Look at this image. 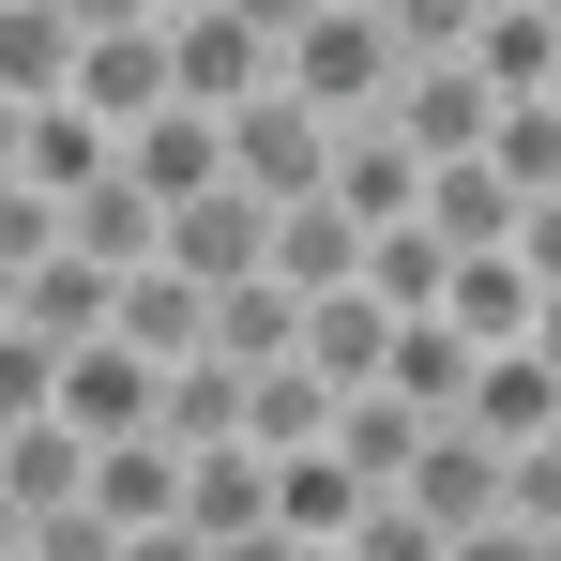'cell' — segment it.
I'll return each mask as SVG.
<instances>
[{
	"label": "cell",
	"mask_w": 561,
	"mask_h": 561,
	"mask_svg": "<svg viewBox=\"0 0 561 561\" xmlns=\"http://www.w3.org/2000/svg\"><path fill=\"white\" fill-rule=\"evenodd\" d=\"M334 137H350V122H334V106H304V92L274 77L259 106H228V183H259V197L288 213V197L334 183Z\"/></svg>",
	"instance_id": "obj_1"
},
{
	"label": "cell",
	"mask_w": 561,
	"mask_h": 561,
	"mask_svg": "<svg viewBox=\"0 0 561 561\" xmlns=\"http://www.w3.org/2000/svg\"><path fill=\"white\" fill-rule=\"evenodd\" d=\"M394 77H410V61H394V31H379V15H304V31H288V92L334 106V122H379Z\"/></svg>",
	"instance_id": "obj_2"
},
{
	"label": "cell",
	"mask_w": 561,
	"mask_h": 561,
	"mask_svg": "<svg viewBox=\"0 0 561 561\" xmlns=\"http://www.w3.org/2000/svg\"><path fill=\"white\" fill-rule=\"evenodd\" d=\"M168 77H183V106H259V92L288 77V46L259 31V15L197 0V15H168Z\"/></svg>",
	"instance_id": "obj_3"
},
{
	"label": "cell",
	"mask_w": 561,
	"mask_h": 561,
	"mask_svg": "<svg viewBox=\"0 0 561 561\" xmlns=\"http://www.w3.org/2000/svg\"><path fill=\"white\" fill-rule=\"evenodd\" d=\"M61 425H77V440H152V425H168V365H152V350H122V334H92V350H61Z\"/></svg>",
	"instance_id": "obj_4"
},
{
	"label": "cell",
	"mask_w": 561,
	"mask_h": 561,
	"mask_svg": "<svg viewBox=\"0 0 561 561\" xmlns=\"http://www.w3.org/2000/svg\"><path fill=\"white\" fill-rule=\"evenodd\" d=\"M168 259H183L197 288H243V274H274V197H259V183H197L183 213H168Z\"/></svg>",
	"instance_id": "obj_5"
},
{
	"label": "cell",
	"mask_w": 561,
	"mask_h": 561,
	"mask_svg": "<svg viewBox=\"0 0 561 561\" xmlns=\"http://www.w3.org/2000/svg\"><path fill=\"white\" fill-rule=\"evenodd\" d=\"M379 122H394V137H410V152H425V168H470V152H485V137H501V92H485V77H470V61H410V77H394V106H379Z\"/></svg>",
	"instance_id": "obj_6"
},
{
	"label": "cell",
	"mask_w": 561,
	"mask_h": 561,
	"mask_svg": "<svg viewBox=\"0 0 561 561\" xmlns=\"http://www.w3.org/2000/svg\"><path fill=\"white\" fill-rule=\"evenodd\" d=\"M77 106H92L106 137H137L152 106H183V77H168V15H152V31H77Z\"/></svg>",
	"instance_id": "obj_7"
},
{
	"label": "cell",
	"mask_w": 561,
	"mask_h": 561,
	"mask_svg": "<svg viewBox=\"0 0 561 561\" xmlns=\"http://www.w3.org/2000/svg\"><path fill=\"white\" fill-rule=\"evenodd\" d=\"M394 501H410L440 547H456V531H485V516H501V440H485V425H425V456H410V485H394Z\"/></svg>",
	"instance_id": "obj_8"
},
{
	"label": "cell",
	"mask_w": 561,
	"mask_h": 561,
	"mask_svg": "<svg viewBox=\"0 0 561 561\" xmlns=\"http://www.w3.org/2000/svg\"><path fill=\"white\" fill-rule=\"evenodd\" d=\"M61 243H77L92 274H137V259H168V197L137 183V168H106V183L61 197Z\"/></svg>",
	"instance_id": "obj_9"
},
{
	"label": "cell",
	"mask_w": 561,
	"mask_h": 561,
	"mask_svg": "<svg viewBox=\"0 0 561 561\" xmlns=\"http://www.w3.org/2000/svg\"><path fill=\"white\" fill-rule=\"evenodd\" d=\"M106 334H122V350H152V365H197V350H213V288H197L183 259H137L122 304H106Z\"/></svg>",
	"instance_id": "obj_10"
},
{
	"label": "cell",
	"mask_w": 561,
	"mask_h": 561,
	"mask_svg": "<svg viewBox=\"0 0 561 561\" xmlns=\"http://www.w3.org/2000/svg\"><path fill=\"white\" fill-rule=\"evenodd\" d=\"M440 319H456L470 350H531V319H547V274H531L516 243H485V259H456V274H440Z\"/></svg>",
	"instance_id": "obj_11"
},
{
	"label": "cell",
	"mask_w": 561,
	"mask_h": 561,
	"mask_svg": "<svg viewBox=\"0 0 561 561\" xmlns=\"http://www.w3.org/2000/svg\"><path fill=\"white\" fill-rule=\"evenodd\" d=\"M334 213H350V228H410V213H425V152H410V137H394V122H350V137H334Z\"/></svg>",
	"instance_id": "obj_12"
},
{
	"label": "cell",
	"mask_w": 561,
	"mask_h": 561,
	"mask_svg": "<svg viewBox=\"0 0 561 561\" xmlns=\"http://www.w3.org/2000/svg\"><path fill=\"white\" fill-rule=\"evenodd\" d=\"M122 168H137V183L183 213L197 183H228V106H152V122L122 137Z\"/></svg>",
	"instance_id": "obj_13"
},
{
	"label": "cell",
	"mask_w": 561,
	"mask_h": 561,
	"mask_svg": "<svg viewBox=\"0 0 561 561\" xmlns=\"http://www.w3.org/2000/svg\"><path fill=\"white\" fill-rule=\"evenodd\" d=\"M288 365H319L334 394H365V379L394 365V304H379V288H319V304H304V350H288Z\"/></svg>",
	"instance_id": "obj_14"
},
{
	"label": "cell",
	"mask_w": 561,
	"mask_h": 561,
	"mask_svg": "<svg viewBox=\"0 0 561 561\" xmlns=\"http://www.w3.org/2000/svg\"><path fill=\"white\" fill-rule=\"evenodd\" d=\"M259 516H274V440H197L183 456V531L228 547V531H259Z\"/></svg>",
	"instance_id": "obj_15"
},
{
	"label": "cell",
	"mask_w": 561,
	"mask_h": 561,
	"mask_svg": "<svg viewBox=\"0 0 561 561\" xmlns=\"http://www.w3.org/2000/svg\"><path fill=\"white\" fill-rule=\"evenodd\" d=\"M365 501H379V485H365L350 456H334V425H319V440H288V456H274V516L304 531V547H334V531H350Z\"/></svg>",
	"instance_id": "obj_16"
},
{
	"label": "cell",
	"mask_w": 561,
	"mask_h": 561,
	"mask_svg": "<svg viewBox=\"0 0 561 561\" xmlns=\"http://www.w3.org/2000/svg\"><path fill=\"white\" fill-rule=\"evenodd\" d=\"M470 77H485L501 106L561 92V31H547V0H485V31H470Z\"/></svg>",
	"instance_id": "obj_17"
},
{
	"label": "cell",
	"mask_w": 561,
	"mask_h": 561,
	"mask_svg": "<svg viewBox=\"0 0 561 561\" xmlns=\"http://www.w3.org/2000/svg\"><path fill=\"white\" fill-rule=\"evenodd\" d=\"M77 501H106L122 531H168V516H183V440H168V425H152V440H106Z\"/></svg>",
	"instance_id": "obj_18"
},
{
	"label": "cell",
	"mask_w": 561,
	"mask_h": 561,
	"mask_svg": "<svg viewBox=\"0 0 561 561\" xmlns=\"http://www.w3.org/2000/svg\"><path fill=\"white\" fill-rule=\"evenodd\" d=\"M106 304H122V274H92V259H77V243H61V259H31V274H15V319H31V334H46V350H92V334H106Z\"/></svg>",
	"instance_id": "obj_19"
},
{
	"label": "cell",
	"mask_w": 561,
	"mask_h": 561,
	"mask_svg": "<svg viewBox=\"0 0 561 561\" xmlns=\"http://www.w3.org/2000/svg\"><path fill=\"white\" fill-rule=\"evenodd\" d=\"M425 425H440V410H410L394 379H365V394H334V456L365 470V485H410V456H425Z\"/></svg>",
	"instance_id": "obj_20"
},
{
	"label": "cell",
	"mask_w": 561,
	"mask_h": 561,
	"mask_svg": "<svg viewBox=\"0 0 561 561\" xmlns=\"http://www.w3.org/2000/svg\"><path fill=\"white\" fill-rule=\"evenodd\" d=\"M0 92H15V106L77 92V15H61V0H0Z\"/></svg>",
	"instance_id": "obj_21"
},
{
	"label": "cell",
	"mask_w": 561,
	"mask_h": 561,
	"mask_svg": "<svg viewBox=\"0 0 561 561\" xmlns=\"http://www.w3.org/2000/svg\"><path fill=\"white\" fill-rule=\"evenodd\" d=\"M288 350H304V288H288V274L213 288V365H288Z\"/></svg>",
	"instance_id": "obj_22"
},
{
	"label": "cell",
	"mask_w": 561,
	"mask_h": 561,
	"mask_svg": "<svg viewBox=\"0 0 561 561\" xmlns=\"http://www.w3.org/2000/svg\"><path fill=\"white\" fill-rule=\"evenodd\" d=\"M274 274L304 288V304H319V288H365V228H350L334 197H288L274 213Z\"/></svg>",
	"instance_id": "obj_23"
},
{
	"label": "cell",
	"mask_w": 561,
	"mask_h": 561,
	"mask_svg": "<svg viewBox=\"0 0 561 561\" xmlns=\"http://www.w3.org/2000/svg\"><path fill=\"white\" fill-rule=\"evenodd\" d=\"M456 425H485V440L516 456V440H547V425H561V379L531 365V350H485V365H470V410H456Z\"/></svg>",
	"instance_id": "obj_24"
},
{
	"label": "cell",
	"mask_w": 561,
	"mask_h": 561,
	"mask_svg": "<svg viewBox=\"0 0 561 561\" xmlns=\"http://www.w3.org/2000/svg\"><path fill=\"white\" fill-rule=\"evenodd\" d=\"M516 213H531V197L501 183L485 152H470V168H425V228H440L456 259H485V243H516Z\"/></svg>",
	"instance_id": "obj_25"
},
{
	"label": "cell",
	"mask_w": 561,
	"mask_h": 561,
	"mask_svg": "<svg viewBox=\"0 0 561 561\" xmlns=\"http://www.w3.org/2000/svg\"><path fill=\"white\" fill-rule=\"evenodd\" d=\"M106 168H122V137H106V122H92L77 92H61V106H31V168H15V183L77 197V183H106Z\"/></svg>",
	"instance_id": "obj_26"
},
{
	"label": "cell",
	"mask_w": 561,
	"mask_h": 561,
	"mask_svg": "<svg viewBox=\"0 0 561 561\" xmlns=\"http://www.w3.org/2000/svg\"><path fill=\"white\" fill-rule=\"evenodd\" d=\"M0 485L46 516V501H77V485H92V440H77L61 410H46V425H0Z\"/></svg>",
	"instance_id": "obj_27"
},
{
	"label": "cell",
	"mask_w": 561,
	"mask_h": 561,
	"mask_svg": "<svg viewBox=\"0 0 561 561\" xmlns=\"http://www.w3.org/2000/svg\"><path fill=\"white\" fill-rule=\"evenodd\" d=\"M243 394H259V365H213V350H197V365H168V440H243Z\"/></svg>",
	"instance_id": "obj_28"
},
{
	"label": "cell",
	"mask_w": 561,
	"mask_h": 561,
	"mask_svg": "<svg viewBox=\"0 0 561 561\" xmlns=\"http://www.w3.org/2000/svg\"><path fill=\"white\" fill-rule=\"evenodd\" d=\"M440 274H456V243H440L425 213H410V228H365V288L394 304V319H410V304H440Z\"/></svg>",
	"instance_id": "obj_29"
},
{
	"label": "cell",
	"mask_w": 561,
	"mask_h": 561,
	"mask_svg": "<svg viewBox=\"0 0 561 561\" xmlns=\"http://www.w3.org/2000/svg\"><path fill=\"white\" fill-rule=\"evenodd\" d=\"M319 425H334V379H319V365H259L243 440H274V456H288V440H319Z\"/></svg>",
	"instance_id": "obj_30"
},
{
	"label": "cell",
	"mask_w": 561,
	"mask_h": 561,
	"mask_svg": "<svg viewBox=\"0 0 561 561\" xmlns=\"http://www.w3.org/2000/svg\"><path fill=\"white\" fill-rule=\"evenodd\" d=\"M485 168L516 197H561V92H531V106H501V137H485Z\"/></svg>",
	"instance_id": "obj_31"
},
{
	"label": "cell",
	"mask_w": 561,
	"mask_h": 561,
	"mask_svg": "<svg viewBox=\"0 0 561 561\" xmlns=\"http://www.w3.org/2000/svg\"><path fill=\"white\" fill-rule=\"evenodd\" d=\"M379 31H394V61H470L485 0H379Z\"/></svg>",
	"instance_id": "obj_32"
},
{
	"label": "cell",
	"mask_w": 561,
	"mask_h": 561,
	"mask_svg": "<svg viewBox=\"0 0 561 561\" xmlns=\"http://www.w3.org/2000/svg\"><path fill=\"white\" fill-rule=\"evenodd\" d=\"M334 561H456V547H440V531H425V516H410V501H394V485H379L365 516H350V531H334Z\"/></svg>",
	"instance_id": "obj_33"
},
{
	"label": "cell",
	"mask_w": 561,
	"mask_h": 561,
	"mask_svg": "<svg viewBox=\"0 0 561 561\" xmlns=\"http://www.w3.org/2000/svg\"><path fill=\"white\" fill-rule=\"evenodd\" d=\"M46 410H61V350L15 319V334H0V425H46Z\"/></svg>",
	"instance_id": "obj_34"
},
{
	"label": "cell",
	"mask_w": 561,
	"mask_h": 561,
	"mask_svg": "<svg viewBox=\"0 0 561 561\" xmlns=\"http://www.w3.org/2000/svg\"><path fill=\"white\" fill-rule=\"evenodd\" d=\"M501 516H516V531H561V425L501 456Z\"/></svg>",
	"instance_id": "obj_35"
},
{
	"label": "cell",
	"mask_w": 561,
	"mask_h": 561,
	"mask_svg": "<svg viewBox=\"0 0 561 561\" xmlns=\"http://www.w3.org/2000/svg\"><path fill=\"white\" fill-rule=\"evenodd\" d=\"M31 561H122V516L106 501H46L31 516Z\"/></svg>",
	"instance_id": "obj_36"
},
{
	"label": "cell",
	"mask_w": 561,
	"mask_h": 561,
	"mask_svg": "<svg viewBox=\"0 0 561 561\" xmlns=\"http://www.w3.org/2000/svg\"><path fill=\"white\" fill-rule=\"evenodd\" d=\"M31 259H61V197H46V183H0V274H31Z\"/></svg>",
	"instance_id": "obj_37"
},
{
	"label": "cell",
	"mask_w": 561,
	"mask_h": 561,
	"mask_svg": "<svg viewBox=\"0 0 561 561\" xmlns=\"http://www.w3.org/2000/svg\"><path fill=\"white\" fill-rule=\"evenodd\" d=\"M213 561H334V547H304L288 516H259V531H228V547H213Z\"/></svg>",
	"instance_id": "obj_38"
},
{
	"label": "cell",
	"mask_w": 561,
	"mask_h": 561,
	"mask_svg": "<svg viewBox=\"0 0 561 561\" xmlns=\"http://www.w3.org/2000/svg\"><path fill=\"white\" fill-rule=\"evenodd\" d=\"M516 259H531V274L561 288V197H531V213H516Z\"/></svg>",
	"instance_id": "obj_39"
},
{
	"label": "cell",
	"mask_w": 561,
	"mask_h": 561,
	"mask_svg": "<svg viewBox=\"0 0 561 561\" xmlns=\"http://www.w3.org/2000/svg\"><path fill=\"white\" fill-rule=\"evenodd\" d=\"M456 561H547V531H516V516H485V531H456Z\"/></svg>",
	"instance_id": "obj_40"
},
{
	"label": "cell",
	"mask_w": 561,
	"mask_h": 561,
	"mask_svg": "<svg viewBox=\"0 0 561 561\" xmlns=\"http://www.w3.org/2000/svg\"><path fill=\"white\" fill-rule=\"evenodd\" d=\"M122 561H213V531H183V516H168V531H122Z\"/></svg>",
	"instance_id": "obj_41"
},
{
	"label": "cell",
	"mask_w": 561,
	"mask_h": 561,
	"mask_svg": "<svg viewBox=\"0 0 561 561\" xmlns=\"http://www.w3.org/2000/svg\"><path fill=\"white\" fill-rule=\"evenodd\" d=\"M77 31H152V0H61Z\"/></svg>",
	"instance_id": "obj_42"
},
{
	"label": "cell",
	"mask_w": 561,
	"mask_h": 561,
	"mask_svg": "<svg viewBox=\"0 0 561 561\" xmlns=\"http://www.w3.org/2000/svg\"><path fill=\"white\" fill-rule=\"evenodd\" d=\"M15 168H31V106L0 92V183H15Z\"/></svg>",
	"instance_id": "obj_43"
},
{
	"label": "cell",
	"mask_w": 561,
	"mask_h": 561,
	"mask_svg": "<svg viewBox=\"0 0 561 561\" xmlns=\"http://www.w3.org/2000/svg\"><path fill=\"white\" fill-rule=\"evenodd\" d=\"M0 561H31V501L15 485H0Z\"/></svg>",
	"instance_id": "obj_44"
},
{
	"label": "cell",
	"mask_w": 561,
	"mask_h": 561,
	"mask_svg": "<svg viewBox=\"0 0 561 561\" xmlns=\"http://www.w3.org/2000/svg\"><path fill=\"white\" fill-rule=\"evenodd\" d=\"M531 365H547V379H561V288H547V319H531Z\"/></svg>",
	"instance_id": "obj_45"
},
{
	"label": "cell",
	"mask_w": 561,
	"mask_h": 561,
	"mask_svg": "<svg viewBox=\"0 0 561 561\" xmlns=\"http://www.w3.org/2000/svg\"><path fill=\"white\" fill-rule=\"evenodd\" d=\"M0 334H15V274H0Z\"/></svg>",
	"instance_id": "obj_46"
},
{
	"label": "cell",
	"mask_w": 561,
	"mask_h": 561,
	"mask_svg": "<svg viewBox=\"0 0 561 561\" xmlns=\"http://www.w3.org/2000/svg\"><path fill=\"white\" fill-rule=\"evenodd\" d=\"M319 15H379V0H319Z\"/></svg>",
	"instance_id": "obj_47"
},
{
	"label": "cell",
	"mask_w": 561,
	"mask_h": 561,
	"mask_svg": "<svg viewBox=\"0 0 561 561\" xmlns=\"http://www.w3.org/2000/svg\"><path fill=\"white\" fill-rule=\"evenodd\" d=\"M152 15H197V0H152Z\"/></svg>",
	"instance_id": "obj_48"
},
{
	"label": "cell",
	"mask_w": 561,
	"mask_h": 561,
	"mask_svg": "<svg viewBox=\"0 0 561 561\" xmlns=\"http://www.w3.org/2000/svg\"><path fill=\"white\" fill-rule=\"evenodd\" d=\"M547 31H561V0H547Z\"/></svg>",
	"instance_id": "obj_49"
}]
</instances>
